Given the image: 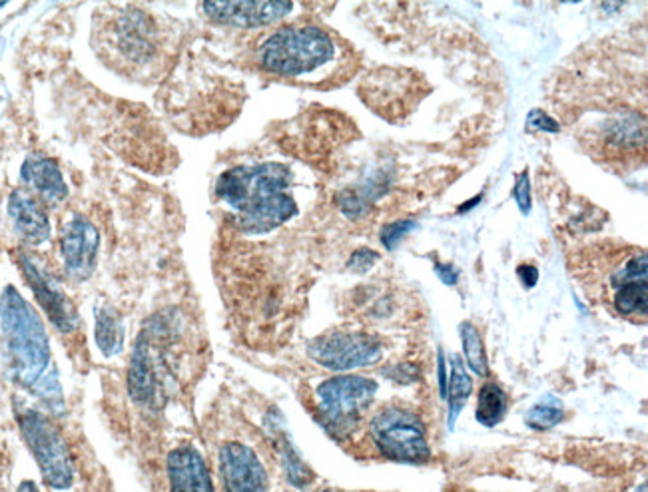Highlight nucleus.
<instances>
[{
	"label": "nucleus",
	"instance_id": "obj_16",
	"mask_svg": "<svg viewBox=\"0 0 648 492\" xmlns=\"http://www.w3.org/2000/svg\"><path fill=\"white\" fill-rule=\"evenodd\" d=\"M507 411V395L497 382H485L477 397V413L475 418L483 426H495L503 421Z\"/></svg>",
	"mask_w": 648,
	"mask_h": 492
},
{
	"label": "nucleus",
	"instance_id": "obj_20",
	"mask_svg": "<svg viewBox=\"0 0 648 492\" xmlns=\"http://www.w3.org/2000/svg\"><path fill=\"white\" fill-rule=\"evenodd\" d=\"M563 421V405L556 397L546 395L545 399L538 400L535 407L528 409L525 415L527 426H531L535 431H549Z\"/></svg>",
	"mask_w": 648,
	"mask_h": 492
},
{
	"label": "nucleus",
	"instance_id": "obj_8",
	"mask_svg": "<svg viewBox=\"0 0 648 492\" xmlns=\"http://www.w3.org/2000/svg\"><path fill=\"white\" fill-rule=\"evenodd\" d=\"M21 268L31 289L34 291L36 299H39L44 313L49 315L54 327L64 335L75 333L78 329L76 309L70 303V299L64 295V291L58 287L57 281L26 253L21 255Z\"/></svg>",
	"mask_w": 648,
	"mask_h": 492
},
{
	"label": "nucleus",
	"instance_id": "obj_27",
	"mask_svg": "<svg viewBox=\"0 0 648 492\" xmlns=\"http://www.w3.org/2000/svg\"><path fill=\"white\" fill-rule=\"evenodd\" d=\"M439 389H441V397L447 399V377H445V355H443V351H439Z\"/></svg>",
	"mask_w": 648,
	"mask_h": 492
},
{
	"label": "nucleus",
	"instance_id": "obj_10",
	"mask_svg": "<svg viewBox=\"0 0 648 492\" xmlns=\"http://www.w3.org/2000/svg\"><path fill=\"white\" fill-rule=\"evenodd\" d=\"M220 472L226 492H270L266 469L250 446L240 443L224 444Z\"/></svg>",
	"mask_w": 648,
	"mask_h": 492
},
{
	"label": "nucleus",
	"instance_id": "obj_14",
	"mask_svg": "<svg viewBox=\"0 0 648 492\" xmlns=\"http://www.w3.org/2000/svg\"><path fill=\"white\" fill-rule=\"evenodd\" d=\"M21 178L36 196L44 202L60 204L68 198V186L64 181L58 163L47 156H29L21 168Z\"/></svg>",
	"mask_w": 648,
	"mask_h": 492
},
{
	"label": "nucleus",
	"instance_id": "obj_21",
	"mask_svg": "<svg viewBox=\"0 0 648 492\" xmlns=\"http://www.w3.org/2000/svg\"><path fill=\"white\" fill-rule=\"evenodd\" d=\"M415 227V222L412 220H404V222H394V224H387L383 225L381 230V242L383 245H386L387 250H395V245L405 238V235L412 232Z\"/></svg>",
	"mask_w": 648,
	"mask_h": 492
},
{
	"label": "nucleus",
	"instance_id": "obj_13",
	"mask_svg": "<svg viewBox=\"0 0 648 492\" xmlns=\"http://www.w3.org/2000/svg\"><path fill=\"white\" fill-rule=\"evenodd\" d=\"M8 215H11L16 233L31 245H40L50 238V222L44 207L24 189H14L8 199Z\"/></svg>",
	"mask_w": 648,
	"mask_h": 492
},
{
	"label": "nucleus",
	"instance_id": "obj_11",
	"mask_svg": "<svg viewBox=\"0 0 648 492\" xmlns=\"http://www.w3.org/2000/svg\"><path fill=\"white\" fill-rule=\"evenodd\" d=\"M294 4L291 3H204V11L216 22L240 29L271 24L284 18Z\"/></svg>",
	"mask_w": 648,
	"mask_h": 492
},
{
	"label": "nucleus",
	"instance_id": "obj_30",
	"mask_svg": "<svg viewBox=\"0 0 648 492\" xmlns=\"http://www.w3.org/2000/svg\"><path fill=\"white\" fill-rule=\"evenodd\" d=\"M324 492H340V490H324Z\"/></svg>",
	"mask_w": 648,
	"mask_h": 492
},
{
	"label": "nucleus",
	"instance_id": "obj_19",
	"mask_svg": "<svg viewBox=\"0 0 648 492\" xmlns=\"http://www.w3.org/2000/svg\"><path fill=\"white\" fill-rule=\"evenodd\" d=\"M615 307L620 315H643L648 307L646 281H631L615 291Z\"/></svg>",
	"mask_w": 648,
	"mask_h": 492
},
{
	"label": "nucleus",
	"instance_id": "obj_12",
	"mask_svg": "<svg viewBox=\"0 0 648 492\" xmlns=\"http://www.w3.org/2000/svg\"><path fill=\"white\" fill-rule=\"evenodd\" d=\"M170 492H214L209 470L194 446H178L168 457Z\"/></svg>",
	"mask_w": 648,
	"mask_h": 492
},
{
	"label": "nucleus",
	"instance_id": "obj_15",
	"mask_svg": "<svg viewBox=\"0 0 648 492\" xmlns=\"http://www.w3.org/2000/svg\"><path fill=\"white\" fill-rule=\"evenodd\" d=\"M473 391V382L467 369L463 367L459 355H451V381H449V418L447 425L449 429L455 426V421L461 415L463 407L467 405V399Z\"/></svg>",
	"mask_w": 648,
	"mask_h": 492
},
{
	"label": "nucleus",
	"instance_id": "obj_9",
	"mask_svg": "<svg viewBox=\"0 0 648 492\" xmlns=\"http://www.w3.org/2000/svg\"><path fill=\"white\" fill-rule=\"evenodd\" d=\"M100 248V233L86 217L75 215L64 225L60 238V253L68 277L82 281L94 271Z\"/></svg>",
	"mask_w": 648,
	"mask_h": 492
},
{
	"label": "nucleus",
	"instance_id": "obj_24",
	"mask_svg": "<svg viewBox=\"0 0 648 492\" xmlns=\"http://www.w3.org/2000/svg\"><path fill=\"white\" fill-rule=\"evenodd\" d=\"M527 124L537 130L545 132H559V124H556L551 116H546L543 110H533L527 118Z\"/></svg>",
	"mask_w": 648,
	"mask_h": 492
},
{
	"label": "nucleus",
	"instance_id": "obj_3",
	"mask_svg": "<svg viewBox=\"0 0 648 492\" xmlns=\"http://www.w3.org/2000/svg\"><path fill=\"white\" fill-rule=\"evenodd\" d=\"M332 34L315 26H291L273 32L260 50L262 66L276 76L304 78L335 60Z\"/></svg>",
	"mask_w": 648,
	"mask_h": 492
},
{
	"label": "nucleus",
	"instance_id": "obj_6",
	"mask_svg": "<svg viewBox=\"0 0 648 492\" xmlns=\"http://www.w3.org/2000/svg\"><path fill=\"white\" fill-rule=\"evenodd\" d=\"M377 382L360 375H340L324 381L317 387L319 413L327 429L333 433L348 431L368 411L376 399Z\"/></svg>",
	"mask_w": 648,
	"mask_h": 492
},
{
	"label": "nucleus",
	"instance_id": "obj_2",
	"mask_svg": "<svg viewBox=\"0 0 648 492\" xmlns=\"http://www.w3.org/2000/svg\"><path fill=\"white\" fill-rule=\"evenodd\" d=\"M289 186L291 171L281 163L268 162L224 171L216 184V194L232 209L242 232L266 233L297 214Z\"/></svg>",
	"mask_w": 648,
	"mask_h": 492
},
{
	"label": "nucleus",
	"instance_id": "obj_26",
	"mask_svg": "<svg viewBox=\"0 0 648 492\" xmlns=\"http://www.w3.org/2000/svg\"><path fill=\"white\" fill-rule=\"evenodd\" d=\"M517 273H519V279L523 281V286H525L527 289H531V287L537 286L538 271H537L535 266H521V268H519Z\"/></svg>",
	"mask_w": 648,
	"mask_h": 492
},
{
	"label": "nucleus",
	"instance_id": "obj_1",
	"mask_svg": "<svg viewBox=\"0 0 648 492\" xmlns=\"http://www.w3.org/2000/svg\"><path fill=\"white\" fill-rule=\"evenodd\" d=\"M0 331L8 369L14 381L29 389L47 407L62 411V389L47 329L34 307L13 286H8L0 295Z\"/></svg>",
	"mask_w": 648,
	"mask_h": 492
},
{
	"label": "nucleus",
	"instance_id": "obj_25",
	"mask_svg": "<svg viewBox=\"0 0 648 492\" xmlns=\"http://www.w3.org/2000/svg\"><path fill=\"white\" fill-rule=\"evenodd\" d=\"M435 273L439 276V279L445 286H455L459 281L457 269H453L451 266H441V263H435Z\"/></svg>",
	"mask_w": 648,
	"mask_h": 492
},
{
	"label": "nucleus",
	"instance_id": "obj_22",
	"mask_svg": "<svg viewBox=\"0 0 648 492\" xmlns=\"http://www.w3.org/2000/svg\"><path fill=\"white\" fill-rule=\"evenodd\" d=\"M513 196H515L519 209H521L523 215H527L528 212H531V191H528V174H527V171H523V174L519 176Z\"/></svg>",
	"mask_w": 648,
	"mask_h": 492
},
{
	"label": "nucleus",
	"instance_id": "obj_4",
	"mask_svg": "<svg viewBox=\"0 0 648 492\" xmlns=\"http://www.w3.org/2000/svg\"><path fill=\"white\" fill-rule=\"evenodd\" d=\"M18 423L47 485L57 490L70 488L75 482V461H72L68 443L64 441L54 423L34 409H24L18 415Z\"/></svg>",
	"mask_w": 648,
	"mask_h": 492
},
{
	"label": "nucleus",
	"instance_id": "obj_28",
	"mask_svg": "<svg viewBox=\"0 0 648 492\" xmlns=\"http://www.w3.org/2000/svg\"><path fill=\"white\" fill-rule=\"evenodd\" d=\"M636 492H646V482H643V485L636 488Z\"/></svg>",
	"mask_w": 648,
	"mask_h": 492
},
{
	"label": "nucleus",
	"instance_id": "obj_29",
	"mask_svg": "<svg viewBox=\"0 0 648 492\" xmlns=\"http://www.w3.org/2000/svg\"><path fill=\"white\" fill-rule=\"evenodd\" d=\"M24 492H39V490H36L34 487H26V488H24Z\"/></svg>",
	"mask_w": 648,
	"mask_h": 492
},
{
	"label": "nucleus",
	"instance_id": "obj_5",
	"mask_svg": "<svg viewBox=\"0 0 648 492\" xmlns=\"http://www.w3.org/2000/svg\"><path fill=\"white\" fill-rule=\"evenodd\" d=\"M371 439L387 459L397 462H425L431 457L425 425L415 413L389 407L371 418Z\"/></svg>",
	"mask_w": 648,
	"mask_h": 492
},
{
	"label": "nucleus",
	"instance_id": "obj_17",
	"mask_svg": "<svg viewBox=\"0 0 648 492\" xmlns=\"http://www.w3.org/2000/svg\"><path fill=\"white\" fill-rule=\"evenodd\" d=\"M96 343L106 357H112V355L122 349V323L118 321L116 313L108 307L96 312Z\"/></svg>",
	"mask_w": 648,
	"mask_h": 492
},
{
	"label": "nucleus",
	"instance_id": "obj_7",
	"mask_svg": "<svg viewBox=\"0 0 648 492\" xmlns=\"http://www.w3.org/2000/svg\"><path fill=\"white\" fill-rule=\"evenodd\" d=\"M309 357L332 371H351L376 365L383 357V345L365 333H325L309 343Z\"/></svg>",
	"mask_w": 648,
	"mask_h": 492
},
{
	"label": "nucleus",
	"instance_id": "obj_23",
	"mask_svg": "<svg viewBox=\"0 0 648 492\" xmlns=\"http://www.w3.org/2000/svg\"><path fill=\"white\" fill-rule=\"evenodd\" d=\"M376 261H377V253H376V251H371V250H360V251H355V253L351 255L350 268H351L353 271L363 273V271L371 269V266H373V263H376Z\"/></svg>",
	"mask_w": 648,
	"mask_h": 492
},
{
	"label": "nucleus",
	"instance_id": "obj_18",
	"mask_svg": "<svg viewBox=\"0 0 648 492\" xmlns=\"http://www.w3.org/2000/svg\"><path fill=\"white\" fill-rule=\"evenodd\" d=\"M459 331H461L463 353H465V359H467V365L471 367L473 373H477L479 377H487L489 363H487L485 347H483V339L477 331V327L469 321H465V323H461Z\"/></svg>",
	"mask_w": 648,
	"mask_h": 492
}]
</instances>
